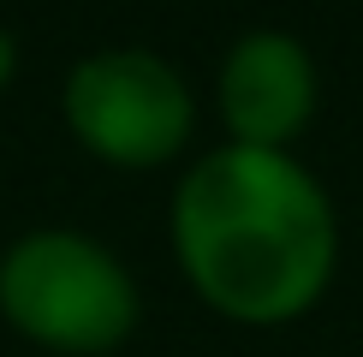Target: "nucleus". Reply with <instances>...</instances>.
I'll use <instances>...</instances> for the list:
<instances>
[{
    "label": "nucleus",
    "mask_w": 363,
    "mask_h": 357,
    "mask_svg": "<svg viewBox=\"0 0 363 357\" xmlns=\"http://www.w3.org/2000/svg\"><path fill=\"white\" fill-rule=\"evenodd\" d=\"M167 250L208 316L280 334L334 292L345 227L334 191L298 161V149L215 143L173 178Z\"/></svg>",
    "instance_id": "1"
},
{
    "label": "nucleus",
    "mask_w": 363,
    "mask_h": 357,
    "mask_svg": "<svg viewBox=\"0 0 363 357\" xmlns=\"http://www.w3.org/2000/svg\"><path fill=\"white\" fill-rule=\"evenodd\" d=\"M0 327L48 357H113L143 327V286L108 238L24 227L0 244Z\"/></svg>",
    "instance_id": "2"
},
{
    "label": "nucleus",
    "mask_w": 363,
    "mask_h": 357,
    "mask_svg": "<svg viewBox=\"0 0 363 357\" xmlns=\"http://www.w3.org/2000/svg\"><path fill=\"white\" fill-rule=\"evenodd\" d=\"M60 125L113 173H161L196 143V89L155 48H89L60 78Z\"/></svg>",
    "instance_id": "3"
},
{
    "label": "nucleus",
    "mask_w": 363,
    "mask_h": 357,
    "mask_svg": "<svg viewBox=\"0 0 363 357\" xmlns=\"http://www.w3.org/2000/svg\"><path fill=\"white\" fill-rule=\"evenodd\" d=\"M322 108V72L315 54L292 30H245L215 66V113H220V143L245 149H298Z\"/></svg>",
    "instance_id": "4"
},
{
    "label": "nucleus",
    "mask_w": 363,
    "mask_h": 357,
    "mask_svg": "<svg viewBox=\"0 0 363 357\" xmlns=\"http://www.w3.org/2000/svg\"><path fill=\"white\" fill-rule=\"evenodd\" d=\"M12 78H18V36L0 24V96L12 89Z\"/></svg>",
    "instance_id": "5"
}]
</instances>
